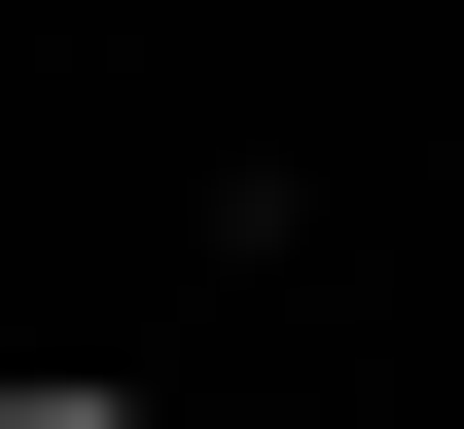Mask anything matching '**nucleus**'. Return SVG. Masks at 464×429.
<instances>
[{
  "instance_id": "f257e3e1",
  "label": "nucleus",
  "mask_w": 464,
  "mask_h": 429,
  "mask_svg": "<svg viewBox=\"0 0 464 429\" xmlns=\"http://www.w3.org/2000/svg\"><path fill=\"white\" fill-rule=\"evenodd\" d=\"M0 429H143V358H0Z\"/></svg>"
}]
</instances>
